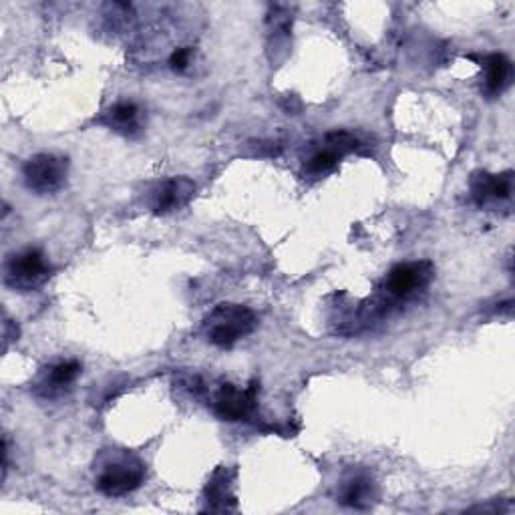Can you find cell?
I'll list each match as a JSON object with an SVG mask.
<instances>
[{
    "instance_id": "cell-1",
    "label": "cell",
    "mask_w": 515,
    "mask_h": 515,
    "mask_svg": "<svg viewBox=\"0 0 515 515\" xmlns=\"http://www.w3.org/2000/svg\"><path fill=\"white\" fill-rule=\"evenodd\" d=\"M258 324L256 314L242 304L224 302L218 304L204 320L202 332L212 342V345L220 349H232L236 342L246 338L254 332Z\"/></svg>"
},
{
    "instance_id": "cell-2",
    "label": "cell",
    "mask_w": 515,
    "mask_h": 515,
    "mask_svg": "<svg viewBox=\"0 0 515 515\" xmlns=\"http://www.w3.org/2000/svg\"><path fill=\"white\" fill-rule=\"evenodd\" d=\"M145 481V465L129 451H109L95 477V487L107 497H123Z\"/></svg>"
},
{
    "instance_id": "cell-3",
    "label": "cell",
    "mask_w": 515,
    "mask_h": 515,
    "mask_svg": "<svg viewBox=\"0 0 515 515\" xmlns=\"http://www.w3.org/2000/svg\"><path fill=\"white\" fill-rule=\"evenodd\" d=\"M67 176L69 159L57 153H37L23 165L25 186L39 196L59 192L67 184Z\"/></svg>"
},
{
    "instance_id": "cell-4",
    "label": "cell",
    "mask_w": 515,
    "mask_h": 515,
    "mask_svg": "<svg viewBox=\"0 0 515 515\" xmlns=\"http://www.w3.org/2000/svg\"><path fill=\"white\" fill-rule=\"evenodd\" d=\"M433 276H435V268L427 260L397 264L385 278L383 292L387 302L395 304V302H407L417 298L421 292L427 290Z\"/></svg>"
},
{
    "instance_id": "cell-5",
    "label": "cell",
    "mask_w": 515,
    "mask_h": 515,
    "mask_svg": "<svg viewBox=\"0 0 515 515\" xmlns=\"http://www.w3.org/2000/svg\"><path fill=\"white\" fill-rule=\"evenodd\" d=\"M51 268L45 254L37 248H27L9 258L5 270V282L19 292H33L49 280Z\"/></svg>"
},
{
    "instance_id": "cell-6",
    "label": "cell",
    "mask_w": 515,
    "mask_h": 515,
    "mask_svg": "<svg viewBox=\"0 0 515 515\" xmlns=\"http://www.w3.org/2000/svg\"><path fill=\"white\" fill-rule=\"evenodd\" d=\"M214 413L222 421H244L256 407V385L250 389H238L236 385H222L212 401Z\"/></svg>"
},
{
    "instance_id": "cell-7",
    "label": "cell",
    "mask_w": 515,
    "mask_h": 515,
    "mask_svg": "<svg viewBox=\"0 0 515 515\" xmlns=\"http://www.w3.org/2000/svg\"><path fill=\"white\" fill-rule=\"evenodd\" d=\"M469 188H471V198L479 208L507 202L513 192V171H503V174L477 171V174L471 176Z\"/></svg>"
},
{
    "instance_id": "cell-8",
    "label": "cell",
    "mask_w": 515,
    "mask_h": 515,
    "mask_svg": "<svg viewBox=\"0 0 515 515\" xmlns=\"http://www.w3.org/2000/svg\"><path fill=\"white\" fill-rule=\"evenodd\" d=\"M196 194V184L190 178H171L151 192V210L157 216L174 214L186 208Z\"/></svg>"
},
{
    "instance_id": "cell-9",
    "label": "cell",
    "mask_w": 515,
    "mask_h": 515,
    "mask_svg": "<svg viewBox=\"0 0 515 515\" xmlns=\"http://www.w3.org/2000/svg\"><path fill=\"white\" fill-rule=\"evenodd\" d=\"M338 501L347 507L367 509L377 501V483L365 469H353L340 481Z\"/></svg>"
},
{
    "instance_id": "cell-10",
    "label": "cell",
    "mask_w": 515,
    "mask_h": 515,
    "mask_svg": "<svg viewBox=\"0 0 515 515\" xmlns=\"http://www.w3.org/2000/svg\"><path fill=\"white\" fill-rule=\"evenodd\" d=\"M79 375H81L79 361H61V363L47 367L39 375L33 389L43 399H57L71 389V385L77 381Z\"/></svg>"
},
{
    "instance_id": "cell-11",
    "label": "cell",
    "mask_w": 515,
    "mask_h": 515,
    "mask_svg": "<svg viewBox=\"0 0 515 515\" xmlns=\"http://www.w3.org/2000/svg\"><path fill=\"white\" fill-rule=\"evenodd\" d=\"M109 129L133 137L141 129V109L131 101H119L103 113L101 119Z\"/></svg>"
},
{
    "instance_id": "cell-12",
    "label": "cell",
    "mask_w": 515,
    "mask_h": 515,
    "mask_svg": "<svg viewBox=\"0 0 515 515\" xmlns=\"http://www.w3.org/2000/svg\"><path fill=\"white\" fill-rule=\"evenodd\" d=\"M206 503L210 511H232L236 509V495L232 491V473L226 467H220L208 487H206Z\"/></svg>"
},
{
    "instance_id": "cell-13",
    "label": "cell",
    "mask_w": 515,
    "mask_h": 515,
    "mask_svg": "<svg viewBox=\"0 0 515 515\" xmlns=\"http://www.w3.org/2000/svg\"><path fill=\"white\" fill-rule=\"evenodd\" d=\"M483 69H485V95L499 97L511 83V77H513L511 61L501 53H493L483 59Z\"/></svg>"
},
{
    "instance_id": "cell-14",
    "label": "cell",
    "mask_w": 515,
    "mask_h": 515,
    "mask_svg": "<svg viewBox=\"0 0 515 515\" xmlns=\"http://www.w3.org/2000/svg\"><path fill=\"white\" fill-rule=\"evenodd\" d=\"M338 161H340V155L336 151L324 147L306 161V171L310 176H324L338 165Z\"/></svg>"
},
{
    "instance_id": "cell-15",
    "label": "cell",
    "mask_w": 515,
    "mask_h": 515,
    "mask_svg": "<svg viewBox=\"0 0 515 515\" xmlns=\"http://www.w3.org/2000/svg\"><path fill=\"white\" fill-rule=\"evenodd\" d=\"M324 145L342 157V155L357 151L361 147V141L349 131H332L324 137Z\"/></svg>"
},
{
    "instance_id": "cell-16",
    "label": "cell",
    "mask_w": 515,
    "mask_h": 515,
    "mask_svg": "<svg viewBox=\"0 0 515 515\" xmlns=\"http://www.w3.org/2000/svg\"><path fill=\"white\" fill-rule=\"evenodd\" d=\"M190 63H192V49L190 47L176 49L169 57V67L174 69L176 73H184L190 67Z\"/></svg>"
}]
</instances>
